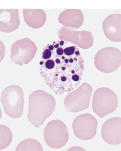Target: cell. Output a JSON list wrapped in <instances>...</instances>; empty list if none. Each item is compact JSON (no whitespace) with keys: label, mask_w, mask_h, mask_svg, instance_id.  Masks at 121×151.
<instances>
[{"label":"cell","mask_w":121,"mask_h":151,"mask_svg":"<svg viewBox=\"0 0 121 151\" xmlns=\"http://www.w3.org/2000/svg\"><path fill=\"white\" fill-rule=\"evenodd\" d=\"M65 41L48 44L52 56L39 63L40 75L47 86L56 94L73 91L80 83L84 72V60L79 49L72 55L64 52Z\"/></svg>","instance_id":"obj_1"},{"label":"cell","mask_w":121,"mask_h":151,"mask_svg":"<svg viewBox=\"0 0 121 151\" xmlns=\"http://www.w3.org/2000/svg\"><path fill=\"white\" fill-rule=\"evenodd\" d=\"M27 119L36 128H39L53 113L56 101L54 97L43 90L32 92L29 97Z\"/></svg>","instance_id":"obj_2"},{"label":"cell","mask_w":121,"mask_h":151,"mask_svg":"<svg viewBox=\"0 0 121 151\" xmlns=\"http://www.w3.org/2000/svg\"><path fill=\"white\" fill-rule=\"evenodd\" d=\"M1 101L6 114L9 117L20 118L24 110V95L21 87L13 85L7 87L2 92Z\"/></svg>","instance_id":"obj_3"},{"label":"cell","mask_w":121,"mask_h":151,"mask_svg":"<svg viewBox=\"0 0 121 151\" xmlns=\"http://www.w3.org/2000/svg\"><path fill=\"white\" fill-rule=\"evenodd\" d=\"M118 104L117 96L110 88L101 87L95 91L93 97L92 109L93 112L101 118L114 112Z\"/></svg>","instance_id":"obj_4"},{"label":"cell","mask_w":121,"mask_h":151,"mask_svg":"<svg viewBox=\"0 0 121 151\" xmlns=\"http://www.w3.org/2000/svg\"><path fill=\"white\" fill-rule=\"evenodd\" d=\"M93 88L88 83H83L78 88L68 93L64 106L70 113H76L89 108Z\"/></svg>","instance_id":"obj_5"},{"label":"cell","mask_w":121,"mask_h":151,"mask_svg":"<svg viewBox=\"0 0 121 151\" xmlns=\"http://www.w3.org/2000/svg\"><path fill=\"white\" fill-rule=\"evenodd\" d=\"M68 130L66 124L59 120L49 122L44 132L46 144L53 149L61 148L68 142Z\"/></svg>","instance_id":"obj_6"},{"label":"cell","mask_w":121,"mask_h":151,"mask_svg":"<svg viewBox=\"0 0 121 151\" xmlns=\"http://www.w3.org/2000/svg\"><path fill=\"white\" fill-rule=\"evenodd\" d=\"M121 63V51L115 47L102 49L95 55V66L102 72H114L120 67Z\"/></svg>","instance_id":"obj_7"},{"label":"cell","mask_w":121,"mask_h":151,"mask_svg":"<svg viewBox=\"0 0 121 151\" xmlns=\"http://www.w3.org/2000/svg\"><path fill=\"white\" fill-rule=\"evenodd\" d=\"M37 47L29 38L19 40L12 44L10 58L15 65H27L34 58L37 52Z\"/></svg>","instance_id":"obj_8"},{"label":"cell","mask_w":121,"mask_h":151,"mask_svg":"<svg viewBox=\"0 0 121 151\" xmlns=\"http://www.w3.org/2000/svg\"><path fill=\"white\" fill-rule=\"evenodd\" d=\"M97 120L90 114H81L73 122L74 134L78 138L83 140L93 138L97 133Z\"/></svg>","instance_id":"obj_9"},{"label":"cell","mask_w":121,"mask_h":151,"mask_svg":"<svg viewBox=\"0 0 121 151\" xmlns=\"http://www.w3.org/2000/svg\"><path fill=\"white\" fill-rule=\"evenodd\" d=\"M58 34L60 40L75 44L80 48H90L94 43L93 35L88 31L77 32L63 27L58 30Z\"/></svg>","instance_id":"obj_10"},{"label":"cell","mask_w":121,"mask_h":151,"mask_svg":"<svg viewBox=\"0 0 121 151\" xmlns=\"http://www.w3.org/2000/svg\"><path fill=\"white\" fill-rule=\"evenodd\" d=\"M101 135L103 139L111 145H120L121 142V119L114 117L103 124Z\"/></svg>","instance_id":"obj_11"},{"label":"cell","mask_w":121,"mask_h":151,"mask_svg":"<svg viewBox=\"0 0 121 151\" xmlns=\"http://www.w3.org/2000/svg\"><path fill=\"white\" fill-rule=\"evenodd\" d=\"M106 37L113 42H121V15L120 14L107 16L102 24Z\"/></svg>","instance_id":"obj_12"},{"label":"cell","mask_w":121,"mask_h":151,"mask_svg":"<svg viewBox=\"0 0 121 151\" xmlns=\"http://www.w3.org/2000/svg\"><path fill=\"white\" fill-rule=\"evenodd\" d=\"M20 24L18 9H0V31L11 32Z\"/></svg>","instance_id":"obj_13"},{"label":"cell","mask_w":121,"mask_h":151,"mask_svg":"<svg viewBox=\"0 0 121 151\" xmlns=\"http://www.w3.org/2000/svg\"><path fill=\"white\" fill-rule=\"evenodd\" d=\"M58 21L64 27L77 29L83 25L84 15L79 9H67L60 14Z\"/></svg>","instance_id":"obj_14"},{"label":"cell","mask_w":121,"mask_h":151,"mask_svg":"<svg viewBox=\"0 0 121 151\" xmlns=\"http://www.w3.org/2000/svg\"><path fill=\"white\" fill-rule=\"evenodd\" d=\"M23 15L27 25L34 29L43 27L47 20V15L42 9H24Z\"/></svg>","instance_id":"obj_15"},{"label":"cell","mask_w":121,"mask_h":151,"mask_svg":"<svg viewBox=\"0 0 121 151\" xmlns=\"http://www.w3.org/2000/svg\"><path fill=\"white\" fill-rule=\"evenodd\" d=\"M16 151H39L43 150L40 143L34 139L22 140L16 148Z\"/></svg>","instance_id":"obj_16"},{"label":"cell","mask_w":121,"mask_h":151,"mask_svg":"<svg viewBox=\"0 0 121 151\" xmlns=\"http://www.w3.org/2000/svg\"><path fill=\"white\" fill-rule=\"evenodd\" d=\"M12 140V133L10 129L4 125H0V150L10 145Z\"/></svg>","instance_id":"obj_17"},{"label":"cell","mask_w":121,"mask_h":151,"mask_svg":"<svg viewBox=\"0 0 121 151\" xmlns=\"http://www.w3.org/2000/svg\"><path fill=\"white\" fill-rule=\"evenodd\" d=\"M52 56V51L46 47L42 52V59L47 60Z\"/></svg>","instance_id":"obj_18"},{"label":"cell","mask_w":121,"mask_h":151,"mask_svg":"<svg viewBox=\"0 0 121 151\" xmlns=\"http://www.w3.org/2000/svg\"><path fill=\"white\" fill-rule=\"evenodd\" d=\"M5 53V47L4 43L0 39V62L3 60Z\"/></svg>","instance_id":"obj_19"},{"label":"cell","mask_w":121,"mask_h":151,"mask_svg":"<svg viewBox=\"0 0 121 151\" xmlns=\"http://www.w3.org/2000/svg\"><path fill=\"white\" fill-rule=\"evenodd\" d=\"M2 111H1V108H0V119H1V118H2Z\"/></svg>","instance_id":"obj_20"}]
</instances>
